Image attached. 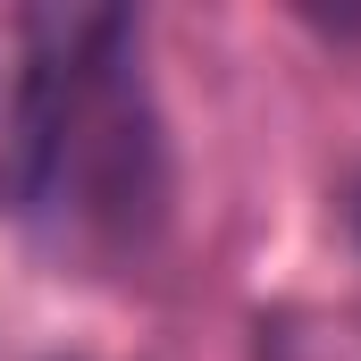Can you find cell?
I'll return each mask as SVG.
<instances>
[{"mask_svg": "<svg viewBox=\"0 0 361 361\" xmlns=\"http://www.w3.org/2000/svg\"><path fill=\"white\" fill-rule=\"evenodd\" d=\"M0 202L68 269H126L169 227V143L126 8L8 17Z\"/></svg>", "mask_w": 361, "mask_h": 361, "instance_id": "1", "label": "cell"}, {"mask_svg": "<svg viewBox=\"0 0 361 361\" xmlns=\"http://www.w3.org/2000/svg\"><path fill=\"white\" fill-rule=\"evenodd\" d=\"M353 227H361V193H353Z\"/></svg>", "mask_w": 361, "mask_h": 361, "instance_id": "2", "label": "cell"}]
</instances>
